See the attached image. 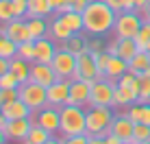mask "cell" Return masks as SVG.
<instances>
[{
  "label": "cell",
  "instance_id": "6da1fadb",
  "mask_svg": "<svg viewBox=\"0 0 150 144\" xmlns=\"http://www.w3.org/2000/svg\"><path fill=\"white\" fill-rule=\"evenodd\" d=\"M117 13L113 11L105 0H91L87 9L83 11V22H85L87 35H107L115 26Z\"/></svg>",
  "mask_w": 150,
  "mask_h": 144
},
{
  "label": "cell",
  "instance_id": "7a4b0ae2",
  "mask_svg": "<svg viewBox=\"0 0 150 144\" xmlns=\"http://www.w3.org/2000/svg\"><path fill=\"white\" fill-rule=\"evenodd\" d=\"M76 133H87V109L81 105H68L61 107V138H70Z\"/></svg>",
  "mask_w": 150,
  "mask_h": 144
},
{
  "label": "cell",
  "instance_id": "3957f363",
  "mask_svg": "<svg viewBox=\"0 0 150 144\" xmlns=\"http://www.w3.org/2000/svg\"><path fill=\"white\" fill-rule=\"evenodd\" d=\"M115 114L113 107H102V105H89L87 107V133L89 135H100L105 138L111 129V122Z\"/></svg>",
  "mask_w": 150,
  "mask_h": 144
},
{
  "label": "cell",
  "instance_id": "277c9868",
  "mask_svg": "<svg viewBox=\"0 0 150 144\" xmlns=\"http://www.w3.org/2000/svg\"><path fill=\"white\" fill-rule=\"evenodd\" d=\"M144 20L142 11L133 9V11H120L115 18V26H113V35L115 37H135L142 29Z\"/></svg>",
  "mask_w": 150,
  "mask_h": 144
},
{
  "label": "cell",
  "instance_id": "5b68a950",
  "mask_svg": "<svg viewBox=\"0 0 150 144\" xmlns=\"http://www.w3.org/2000/svg\"><path fill=\"white\" fill-rule=\"evenodd\" d=\"M18 94L33 111H39L41 107L48 105V92L44 85L35 83V81H26V83H20Z\"/></svg>",
  "mask_w": 150,
  "mask_h": 144
},
{
  "label": "cell",
  "instance_id": "8992f818",
  "mask_svg": "<svg viewBox=\"0 0 150 144\" xmlns=\"http://www.w3.org/2000/svg\"><path fill=\"white\" fill-rule=\"evenodd\" d=\"M74 79H83V81H96V79H105L100 74L96 66V57L89 48H85L83 53L76 55V74Z\"/></svg>",
  "mask_w": 150,
  "mask_h": 144
},
{
  "label": "cell",
  "instance_id": "52a82bcc",
  "mask_svg": "<svg viewBox=\"0 0 150 144\" xmlns=\"http://www.w3.org/2000/svg\"><path fill=\"white\" fill-rule=\"evenodd\" d=\"M50 66H52V70L57 72L59 79L72 81V79H74V74H76V55L61 46V48L57 50V55H54V59H52V63H50Z\"/></svg>",
  "mask_w": 150,
  "mask_h": 144
},
{
  "label": "cell",
  "instance_id": "ba28073f",
  "mask_svg": "<svg viewBox=\"0 0 150 144\" xmlns=\"http://www.w3.org/2000/svg\"><path fill=\"white\" fill-rule=\"evenodd\" d=\"M113 92H115V81L111 79H96L91 81V98L89 105H102V107H113Z\"/></svg>",
  "mask_w": 150,
  "mask_h": 144
},
{
  "label": "cell",
  "instance_id": "9c48e42d",
  "mask_svg": "<svg viewBox=\"0 0 150 144\" xmlns=\"http://www.w3.org/2000/svg\"><path fill=\"white\" fill-rule=\"evenodd\" d=\"M35 122L39 127H44L46 131L57 135L59 129H61V107H54V105L41 107L39 111H35Z\"/></svg>",
  "mask_w": 150,
  "mask_h": 144
},
{
  "label": "cell",
  "instance_id": "30bf717a",
  "mask_svg": "<svg viewBox=\"0 0 150 144\" xmlns=\"http://www.w3.org/2000/svg\"><path fill=\"white\" fill-rule=\"evenodd\" d=\"M133 131H135V122L128 118L126 111H124V114H115V118H113V122H111L109 133L117 135L124 144H133Z\"/></svg>",
  "mask_w": 150,
  "mask_h": 144
},
{
  "label": "cell",
  "instance_id": "8fae6325",
  "mask_svg": "<svg viewBox=\"0 0 150 144\" xmlns=\"http://www.w3.org/2000/svg\"><path fill=\"white\" fill-rule=\"evenodd\" d=\"M0 33H4L7 37H11L15 44H22V42H28L30 37V31H28V22L24 18H13L11 22H7L2 29H0Z\"/></svg>",
  "mask_w": 150,
  "mask_h": 144
},
{
  "label": "cell",
  "instance_id": "7c38bea8",
  "mask_svg": "<svg viewBox=\"0 0 150 144\" xmlns=\"http://www.w3.org/2000/svg\"><path fill=\"white\" fill-rule=\"evenodd\" d=\"M48 92V105L63 107L70 103V81L68 79H57L50 87H46Z\"/></svg>",
  "mask_w": 150,
  "mask_h": 144
},
{
  "label": "cell",
  "instance_id": "4fadbf2b",
  "mask_svg": "<svg viewBox=\"0 0 150 144\" xmlns=\"http://www.w3.org/2000/svg\"><path fill=\"white\" fill-rule=\"evenodd\" d=\"M91 98V81H83V79H72L70 81V103L72 105H81L87 107Z\"/></svg>",
  "mask_w": 150,
  "mask_h": 144
},
{
  "label": "cell",
  "instance_id": "5bb4252c",
  "mask_svg": "<svg viewBox=\"0 0 150 144\" xmlns=\"http://www.w3.org/2000/svg\"><path fill=\"white\" fill-rule=\"evenodd\" d=\"M35 120L33 118H15V120H9L7 127H4V133H7L9 140H15V142H24L26 135L33 129Z\"/></svg>",
  "mask_w": 150,
  "mask_h": 144
},
{
  "label": "cell",
  "instance_id": "9a60e30c",
  "mask_svg": "<svg viewBox=\"0 0 150 144\" xmlns=\"http://www.w3.org/2000/svg\"><path fill=\"white\" fill-rule=\"evenodd\" d=\"M57 79L59 76H57V72L52 70L50 63H39V61L30 63V81H35V83H39L44 87H50Z\"/></svg>",
  "mask_w": 150,
  "mask_h": 144
},
{
  "label": "cell",
  "instance_id": "2e32d148",
  "mask_svg": "<svg viewBox=\"0 0 150 144\" xmlns=\"http://www.w3.org/2000/svg\"><path fill=\"white\" fill-rule=\"evenodd\" d=\"M0 107H2V114H4L7 120H15V118H33L35 116V111L30 109L20 96L13 98V101H9V103H4V105H0Z\"/></svg>",
  "mask_w": 150,
  "mask_h": 144
},
{
  "label": "cell",
  "instance_id": "e0dca14e",
  "mask_svg": "<svg viewBox=\"0 0 150 144\" xmlns=\"http://www.w3.org/2000/svg\"><path fill=\"white\" fill-rule=\"evenodd\" d=\"M35 50H37V59L35 61H39V63H52V59H54V55H57V46L52 42V37H39V39H35Z\"/></svg>",
  "mask_w": 150,
  "mask_h": 144
},
{
  "label": "cell",
  "instance_id": "ac0fdd59",
  "mask_svg": "<svg viewBox=\"0 0 150 144\" xmlns=\"http://www.w3.org/2000/svg\"><path fill=\"white\" fill-rule=\"evenodd\" d=\"M126 72H128V61L122 59L120 55H111L109 66H107V72H105L107 79H111V81L117 83V79H120L122 74H126Z\"/></svg>",
  "mask_w": 150,
  "mask_h": 144
},
{
  "label": "cell",
  "instance_id": "d6986e66",
  "mask_svg": "<svg viewBox=\"0 0 150 144\" xmlns=\"http://www.w3.org/2000/svg\"><path fill=\"white\" fill-rule=\"evenodd\" d=\"M24 142H26V144H52V142H59V140H54V133L46 131L44 127H39L37 122H35Z\"/></svg>",
  "mask_w": 150,
  "mask_h": 144
},
{
  "label": "cell",
  "instance_id": "ffe728a7",
  "mask_svg": "<svg viewBox=\"0 0 150 144\" xmlns=\"http://www.w3.org/2000/svg\"><path fill=\"white\" fill-rule=\"evenodd\" d=\"M72 35H74V31L61 20V15H57L52 22H50V37H52V39H57V42L63 44L68 37H72Z\"/></svg>",
  "mask_w": 150,
  "mask_h": 144
},
{
  "label": "cell",
  "instance_id": "44dd1931",
  "mask_svg": "<svg viewBox=\"0 0 150 144\" xmlns=\"http://www.w3.org/2000/svg\"><path fill=\"white\" fill-rule=\"evenodd\" d=\"M137 53H139V48H137L135 37H117V55L122 59L131 61Z\"/></svg>",
  "mask_w": 150,
  "mask_h": 144
},
{
  "label": "cell",
  "instance_id": "7402d4cb",
  "mask_svg": "<svg viewBox=\"0 0 150 144\" xmlns=\"http://www.w3.org/2000/svg\"><path fill=\"white\" fill-rule=\"evenodd\" d=\"M54 13L50 0H28V18H48Z\"/></svg>",
  "mask_w": 150,
  "mask_h": 144
},
{
  "label": "cell",
  "instance_id": "603a6c76",
  "mask_svg": "<svg viewBox=\"0 0 150 144\" xmlns=\"http://www.w3.org/2000/svg\"><path fill=\"white\" fill-rule=\"evenodd\" d=\"M26 22H28V31H30V37L33 39L50 35V24L46 22V18H28Z\"/></svg>",
  "mask_w": 150,
  "mask_h": 144
},
{
  "label": "cell",
  "instance_id": "cb8c5ba5",
  "mask_svg": "<svg viewBox=\"0 0 150 144\" xmlns=\"http://www.w3.org/2000/svg\"><path fill=\"white\" fill-rule=\"evenodd\" d=\"M117 83H120L124 90H128L133 94V98L139 101V74H135V72L128 70L126 74H122L120 79H117Z\"/></svg>",
  "mask_w": 150,
  "mask_h": 144
},
{
  "label": "cell",
  "instance_id": "d4e9b609",
  "mask_svg": "<svg viewBox=\"0 0 150 144\" xmlns=\"http://www.w3.org/2000/svg\"><path fill=\"white\" fill-rule=\"evenodd\" d=\"M61 20H63L74 33H85V22H83L81 11H65V13H61Z\"/></svg>",
  "mask_w": 150,
  "mask_h": 144
},
{
  "label": "cell",
  "instance_id": "484cf974",
  "mask_svg": "<svg viewBox=\"0 0 150 144\" xmlns=\"http://www.w3.org/2000/svg\"><path fill=\"white\" fill-rule=\"evenodd\" d=\"M148 66H150V55L144 53V50H139L135 57L128 61V70L135 72V74H144V72L148 70Z\"/></svg>",
  "mask_w": 150,
  "mask_h": 144
},
{
  "label": "cell",
  "instance_id": "4316f807",
  "mask_svg": "<svg viewBox=\"0 0 150 144\" xmlns=\"http://www.w3.org/2000/svg\"><path fill=\"white\" fill-rule=\"evenodd\" d=\"M133 103H137V101L133 98L131 92L124 90L120 83H115V92H113V109H115V107H128V105H133Z\"/></svg>",
  "mask_w": 150,
  "mask_h": 144
},
{
  "label": "cell",
  "instance_id": "83f0119b",
  "mask_svg": "<svg viewBox=\"0 0 150 144\" xmlns=\"http://www.w3.org/2000/svg\"><path fill=\"white\" fill-rule=\"evenodd\" d=\"M87 42H89V39H87L85 35H81V33H74L72 37H68V39H65V42L61 44V46H63V48H68L70 53L79 55V53H83V50L87 48Z\"/></svg>",
  "mask_w": 150,
  "mask_h": 144
},
{
  "label": "cell",
  "instance_id": "f1b7e54d",
  "mask_svg": "<svg viewBox=\"0 0 150 144\" xmlns=\"http://www.w3.org/2000/svg\"><path fill=\"white\" fill-rule=\"evenodd\" d=\"M11 70L20 76L22 83L30 81V63H28V61H24V59H20V57H13L11 59Z\"/></svg>",
  "mask_w": 150,
  "mask_h": 144
},
{
  "label": "cell",
  "instance_id": "f546056e",
  "mask_svg": "<svg viewBox=\"0 0 150 144\" xmlns=\"http://www.w3.org/2000/svg\"><path fill=\"white\" fill-rule=\"evenodd\" d=\"M18 57L28 61V63H35L37 59V50H35V39H28V42L18 44Z\"/></svg>",
  "mask_w": 150,
  "mask_h": 144
},
{
  "label": "cell",
  "instance_id": "4dcf8cb0",
  "mask_svg": "<svg viewBox=\"0 0 150 144\" xmlns=\"http://www.w3.org/2000/svg\"><path fill=\"white\" fill-rule=\"evenodd\" d=\"M0 57H7V59L18 57V44L4 33H0Z\"/></svg>",
  "mask_w": 150,
  "mask_h": 144
},
{
  "label": "cell",
  "instance_id": "1f68e13d",
  "mask_svg": "<svg viewBox=\"0 0 150 144\" xmlns=\"http://www.w3.org/2000/svg\"><path fill=\"white\" fill-rule=\"evenodd\" d=\"M133 144H150V125H146V122H135Z\"/></svg>",
  "mask_w": 150,
  "mask_h": 144
},
{
  "label": "cell",
  "instance_id": "d6a6232c",
  "mask_svg": "<svg viewBox=\"0 0 150 144\" xmlns=\"http://www.w3.org/2000/svg\"><path fill=\"white\" fill-rule=\"evenodd\" d=\"M135 42H137V48L139 50H144V53L148 50V46H150V20H146V22L142 24L139 33L135 35Z\"/></svg>",
  "mask_w": 150,
  "mask_h": 144
},
{
  "label": "cell",
  "instance_id": "836d02e7",
  "mask_svg": "<svg viewBox=\"0 0 150 144\" xmlns=\"http://www.w3.org/2000/svg\"><path fill=\"white\" fill-rule=\"evenodd\" d=\"M137 103H150V74H139V101Z\"/></svg>",
  "mask_w": 150,
  "mask_h": 144
},
{
  "label": "cell",
  "instance_id": "e575fe53",
  "mask_svg": "<svg viewBox=\"0 0 150 144\" xmlns=\"http://www.w3.org/2000/svg\"><path fill=\"white\" fill-rule=\"evenodd\" d=\"M15 18V11H13V0H0V22L7 24Z\"/></svg>",
  "mask_w": 150,
  "mask_h": 144
},
{
  "label": "cell",
  "instance_id": "d590c367",
  "mask_svg": "<svg viewBox=\"0 0 150 144\" xmlns=\"http://www.w3.org/2000/svg\"><path fill=\"white\" fill-rule=\"evenodd\" d=\"M20 76L15 74L13 70H9V72H4L2 76H0V87H20Z\"/></svg>",
  "mask_w": 150,
  "mask_h": 144
},
{
  "label": "cell",
  "instance_id": "8d00e7d4",
  "mask_svg": "<svg viewBox=\"0 0 150 144\" xmlns=\"http://www.w3.org/2000/svg\"><path fill=\"white\" fill-rule=\"evenodd\" d=\"M126 114L133 122H142V114H144V103H133L126 107Z\"/></svg>",
  "mask_w": 150,
  "mask_h": 144
},
{
  "label": "cell",
  "instance_id": "74e56055",
  "mask_svg": "<svg viewBox=\"0 0 150 144\" xmlns=\"http://www.w3.org/2000/svg\"><path fill=\"white\" fill-rule=\"evenodd\" d=\"M87 48H89L91 53H100V50H107V44H105V39H102V35H91L89 42H87Z\"/></svg>",
  "mask_w": 150,
  "mask_h": 144
},
{
  "label": "cell",
  "instance_id": "f35d334b",
  "mask_svg": "<svg viewBox=\"0 0 150 144\" xmlns=\"http://www.w3.org/2000/svg\"><path fill=\"white\" fill-rule=\"evenodd\" d=\"M18 87H0V105H4V103L18 98Z\"/></svg>",
  "mask_w": 150,
  "mask_h": 144
},
{
  "label": "cell",
  "instance_id": "ab89813d",
  "mask_svg": "<svg viewBox=\"0 0 150 144\" xmlns=\"http://www.w3.org/2000/svg\"><path fill=\"white\" fill-rule=\"evenodd\" d=\"M15 18H28V0H13Z\"/></svg>",
  "mask_w": 150,
  "mask_h": 144
},
{
  "label": "cell",
  "instance_id": "60d3db41",
  "mask_svg": "<svg viewBox=\"0 0 150 144\" xmlns=\"http://www.w3.org/2000/svg\"><path fill=\"white\" fill-rule=\"evenodd\" d=\"M89 2H91V0H72V7H74V11H81L83 13Z\"/></svg>",
  "mask_w": 150,
  "mask_h": 144
},
{
  "label": "cell",
  "instance_id": "b9f144b4",
  "mask_svg": "<svg viewBox=\"0 0 150 144\" xmlns=\"http://www.w3.org/2000/svg\"><path fill=\"white\" fill-rule=\"evenodd\" d=\"M68 2H72V0H50V4H52V9H54V13H57V15L61 13V9H63Z\"/></svg>",
  "mask_w": 150,
  "mask_h": 144
},
{
  "label": "cell",
  "instance_id": "7bdbcfd3",
  "mask_svg": "<svg viewBox=\"0 0 150 144\" xmlns=\"http://www.w3.org/2000/svg\"><path fill=\"white\" fill-rule=\"evenodd\" d=\"M105 2L109 4V7H111L113 11H115V13H120V11H124V2H122V0H105Z\"/></svg>",
  "mask_w": 150,
  "mask_h": 144
},
{
  "label": "cell",
  "instance_id": "ee69618b",
  "mask_svg": "<svg viewBox=\"0 0 150 144\" xmlns=\"http://www.w3.org/2000/svg\"><path fill=\"white\" fill-rule=\"evenodd\" d=\"M9 70H11V59L0 57V76H2L4 72H9Z\"/></svg>",
  "mask_w": 150,
  "mask_h": 144
},
{
  "label": "cell",
  "instance_id": "f6af8a7d",
  "mask_svg": "<svg viewBox=\"0 0 150 144\" xmlns=\"http://www.w3.org/2000/svg\"><path fill=\"white\" fill-rule=\"evenodd\" d=\"M142 122L150 125V103H144V114H142Z\"/></svg>",
  "mask_w": 150,
  "mask_h": 144
},
{
  "label": "cell",
  "instance_id": "bcb514c9",
  "mask_svg": "<svg viewBox=\"0 0 150 144\" xmlns=\"http://www.w3.org/2000/svg\"><path fill=\"white\" fill-rule=\"evenodd\" d=\"M107 53H111V55H117V37L113 39L111 44H107Z\"/></svg>",
  "mask_w": 150,
  "mask_h": 144
},
{
  "label": "cell",
  "instance_id": "7dc6e473",
  "mask_svg": "<svg viewBox=\"0 0 150 144\" xmlns=\"http://www.w3.org/2000/svg\"><path fill=\"white\" fill-rule=\"evenodd\" d=\"M148 2H150V0H135V9H137V11H144Z\"/></svg>",
  "mask_w": 150,
  "mask_h": 144
},
{
  "label": "cell",
  "instance_id": "c3c4849f",
  "mask_svg": "<svg viewBox=\"0 0 150 144\" xmlns=\"http://www.w3.org/2000/svg\"><path fill=\"white\" fill-rule=\"evenodd\" d=\"M142 15H144V20H150V2L146 4V9L142 11Z\"/></svg>",
  "mask_w": 150,
  "mask_h": 144
},
{
  "label": "cell",
  "instance_id": "681fc988",
  "mask_svg": "<svg viewBox=\"0 0 150 144\" xmlns=\"http://www.w3.org/2000/svg\"><path fill=\"white\" fill-rule=\"evenodd\" d=\"M4 142H9V138H7V133H4V129H0V144H4Z\"/></svg>",
  "mask_w": 150,
  "mask_h": 144
},
{
  "label": "cell",
  "instance_id": "f907efd6",
  "mask_svg": "<svg viewBox=\"0 0 150 144\" xmlns=\"http://www.w3.org/2000/svg\"><path fill=\"white\" fill-rule=\"evenodd\" d=\"M146 53H148V55H150V46H148V50H146Z\"/></svg>",
  "mask_w": 150,
  "mask_h": 144
}]
</instances>
